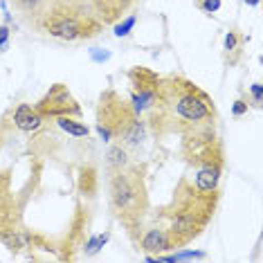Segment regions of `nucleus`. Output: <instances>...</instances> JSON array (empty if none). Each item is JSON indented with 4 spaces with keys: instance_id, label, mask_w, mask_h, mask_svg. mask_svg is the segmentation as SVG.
<instances>
[{
    "instance_id": "obj_14",
    "label": "nucleus",
    "mask_w": 263,
    "mask_h": 263,
    "mask_svg": "<svg viewBox=\"0 0 263 263\" xmlns=\"http://www.w3.org/2000/svg\"><path fill=\"white\" fill-rule=\"evenodd\" d=\"M245 43H248V39H245V34L241 32V29L232 27L230 32L225 34V43H223V61H225V65L234 68V65L241 63Z\"/></svg>"
},
{
    "instance_id": "obj_17",
    "label": "nucleus",
    "mask_w": 263,
    "mask_h": 263,
    "mask_svg": "<svg viewBox=\"0 0 263 263\" xmlns=\"http://www.w3.org/2000/svg\"><path fill=\"white\" fill-rule=\"evenodd\" d=\"M54 122H57L59 128L65 130V133L72 135V137H88L90 135V128L81 122V117H57Z\"/></svg>"
},
{
    "instance_id": "obj_6",
    "label": "nucleus",
    "mask_w": 263,
    "mask_h": 263,
    "mask_svg": "<svg viewBox=\"0 0 263 263\" xmlns=\"http://www.w3.org/2000/svg\"><path fill=\"white\" fill-rule=\"evenodd\" d=\"M25 202L14 189L11 169H0V243L9 252L18 254L25 248V223H23Z\"/></svg>"
},
{
    "instance_id": "obj_22",
    "label": "nucleus",
    "mask_w": 263,
    "mask_h": 263,
    "mask_svg": "<svg viewBox=\"0 0 263 263\" xmlns=\"http://www.w3.org/2000/svg\"><path fill=\"white\" fill-rule=\"evenodd\" d=\"M250 92H252V99H254V108H261V83L256 81L252 83V88H250Z\"/></svg>"
},
{
    "instance_id": "obj_20",
    "label": "nucleus",
    "mask_w": 263,
    "mask_h": 263,
    "mask_svg": "<svg viewBox=\"0 0 263 263\" xmlns=\"http://www.w3.org/2000/svg\"><path fill=\"white\" fill-rule=\"evenodd\" d=\"M248 110H250L248 99H236V101H234V106H232V115H234V117H243Z\"/></svg>"
},
{
    "instance_id": "obj_23",
    "label": "nucleus",
    "mask_w": 263,
    "mask_h": 263,
    "mask_svg": "<svg viewBox=\"0 0 263 263\" xmlns=\"http://www.w3.org/2000/svg\"><path fill=\"white\" fill-rule=\"evenodd\" d=\"M7 43H9V27L0 25V52L7 50Z\"/></svg>"
},
{
    "instance_id": "obj_8",
    "label": "nucleus",
    "mask_w": 263,
    "mask_h": 263,
    "mask_svg": "<svg viewBox=\"0 0 263 263\" xmlns=\"http://www.w3.org/2000/svg\"><path fill=\"white\" fill-rule=\"evenodd\" d=\"M90 223H92V214H90V207H88L86 200H77L74 205V212L70 216V223H68V232H65L61 245L57 248L59 252V259H77V250L83 248L86 238L90 236Z\"/></svg>"
},
{
    "instance_id": "obj_5",
    "label": "nucleus",
    "mask_w": 263,
    "mask_h": 263,
    "mask_svg": "<svg viewBox=\"0 0 263 263\" xmlns=\"http://www.w3.org/2000/svg\"><path fill=\"white\" fill-rule=\"evenodd\" d=\"M95 128L101 140L119 142L128 148V151H137L146 140V122L142 115H137L133 104L128 97L117 92L115 88H106L101 90L97 99V108H95Z\"/></svg>"
},
{
    "instance_id": "obj_19",
    "label": "nucleus",
    "mask_w": 263,
    "mask_h": 263,
    "mask_svg": "<svg viewBox=\"0 0 263 263\" xmlns=\"http://www.w3.org/2000/svg\"><path fill=\"white\" fill-rule=\"evenodd\" d=\"M108 232H106V234H99V236H88L86 238V243H83V252H86V256H92V254H97L101 248H104V243L108 241Z\"/></svg>"
},
{
    "instance_id": "obj_10",
    "label": "nucleus",
    "mask_w": 263,
    "mask_h": 263,
    "mask_svg": "<svg viewBox=\"0 0 263 263\" xmlns=\"http://www.w3.org/2000/svg\"><path fill=\"white\" fill-rule=\"evenodd\" d=\"M135 250H140V252H144L148 256H155V259H158L160 254H164V252H171L173 248H171L169 234H166V227L162 223H155L151 227L144 225L140 238H137Z\"/></svg>"
},
{
    "instance_id": "obj_3",
    "label": "nucleus",
    "mask_w": 263,
    "mask_h": 263,
    "mask_svg": "<svg viewBox=\"0 0 263 263\" xmlns=\"http://www.w3.org/2000/svg\"><path fill=\"white\" fill-rule=\"evenodd\" d=\"M106 198L112 218L122 225L128 241L137 245L144 220L151 212V196L146 187V162L133 160L128 166L106 173Z\"/></svg>"
},
{
    "instance_id": "obj_9",
    "label": "nucleus",
    "mask_w": 263,
    "mask_h": 263,
    "mask_svg": "<svg viewBox=\"0 0 263 263\" xmlns=\"http://www.w3.org/2000/svg\"><path fill=\"white\" fill-rule=\"evenodd\" d=\"M39 115L45 119H57V117H83V108L81 104L72 97L70 88L65 83H54L50 86L43 97H41L36 104Z\"/></svg>"
},
{
    "instance_id": "obj_13",
    "label": "nucleus",
    "mask_w": 263,
    "mask_h": 263,
    "mask_svg": "<svg viewBox=\"0 0 263 263\" xmlns=\"http://www.w3.org/2000/svg\"><path fill=\"white\" fill-rule=\"evenodd\" d=\"M99 184H101V176H99V169L97 164L88 162L79 169V176H77V191H79V198L90 202L97 198L99 194Z\"/></svg>"
},
{
    "instance_id": "obj_15",
    "label": "nucleus",
    "mask_w": 263,
    "mask_h": 263,
    "mask_svg": "<svg viewBox=\"0 0 263 263\" xmlns=\"http://www.w3.org/2000/svg\"><path fill=\"white\" fill-rule=\"evenodd\" d=\"M47 3H50V0H9L11 9L18 14V18L25 23L27 27L36 21V16L43 11V7Z\"/></svg>"
},
{
    "instance_id": "obj_21",
    "label": "nucleus",
    "mask_w": 263,
    "mask_h": 263,
    "mask_svg": "<svg viewBox=\"0 0 263 263\" xmlns=\"http://www.w3.org/2000/svg\"><path fill=\"white\" fill-rule=\"evenodd\" d=\"M220 7V0H198V9L207 11V14H214Z\"/></svg>"
},
{
    "instance_id": "obj_4",
    "label": "nucleus",
    "mask_w": 263,
    "mask_h": 263,
    "mask_svg": "<svg viewBox=\"0 0 263 263\" xmlns=\"http://www.w3.org/2000/svg\"><path fill=\"white\" fill-rule=\"evenodd\" d=\"M104 27L88 0H50L29 25L32 32L65 43L92 41L104 32Z\"/></svg>"
},
{
    "instance_id": "obj_11",
    "label": "nucleus",
    "mask_w": 263,
    "mask_h": 263,
    "mask_svg": "<svg viewBox=\"0 0 263 263\" xmlns=\"http://www.w3.org/2000/svg\"><path fill=\"white\" fill-rule=\"evenodd\" d=\"M88 5L106 27H112L119 18L130 14L140 5V0H88Z\"/></svg>"
},
{
    "instance_id": "obj_1",
    "label": "nucleus",
    "mask_w": 263,
    "mask_h": 263,
    "mask_svg": "<svg viewBox=\"0 0 263 263\" xmlns=\"http://www.w3.org/2000/svg\"><path fill=\"white\" fill-rule=\"evenodd\" d=\"M144 122L155 140L180 137L202 128H218V108L212 95L184 74H162V90Z\"/></svg>"
},
{
    "instance_id": "obj_18",
    "label": "nucleus",
    "mask_w": 263,
    "mask_h": 263,
    "mask_svg": "<svg viewBox=\"0 0 263 263\" xmlns=\"http://www.w3.org/2000/svg\"><path fill=\"white\" fill-rule=\"evenodd\" d=\"M135 23H137V16L135 14H126L124 18H119L115 25H112V29H115V36H119V39L128 36L130 29L135 27Z\"/></svg>"
},
{
    "instance_id": "obj_25",
    "label": "nucleus",
    "mask_w": 263,
    "mask_h": 263,
    "mask_svg": "<svg viewBox=\"0 0 263 263\" xmlns=\"http://www.w3.org/2000/svg\"><path fill=\"white\" fill-rule=\"evenodd\" d=\"M0 148H3V135H0Z\"/></svg>"
},
{
    "instance_id": "obj_2",
    "label": "nucleus",
    "mask_w": 263,
    "mask_h": 263,
    "mask_svg": "<svg viewBox=\"0 0 263 263\" xmlns=\"http://www.w3.org/2000/svg\"><path fill=\"white\" fill-rule=\"evenodd\" d=\"M220 205V189H200L191 178L176 182L171 200L155 214V220L166 227L171 248L184 250L194 243L214 220Z\"/></svg>"
},
{
    "instance_id": "obj_16",
    "label": "nucleus",
    "mask_w": 263,
    "mask_h": 263,
    "mask_svg": "<svg viewBox=\"0 0 263 263\" xmlns=\"http://www.w3.org/2000/svg\"><path fill=\"white\" fill-rule=\"evenodd\" d=\"M133 162L130 158V151L124 144L119 142H108V151H106V173L108 171H117V169H124Z\"/></svg>"
},
{
    "instance_id": "obj_24",
    "label": "nucleus",
    "mask_w": 263,
    "mask_h": 263,
    "mask_svg": "<svg viewBox=\"0 0 263 263\" xmlns=\"http://www.w3.org/2000/svg\"><path fill=\"white\" fill-rule=\"evenodd\" d=\"M248 5H259V0H245Z\"/></svg>"
},
{
    "instance_id": "obj_7",
    "label": "nucleus",
    "mask_w": 263,
    "mask_h": 263,
    "mask_svg": "<svg viewBox=\"0 0 263 263\" xmlns=\"http://www.w3.org/2000/svg\"><path fill=\"white\" fill-rule=\"evenodd\" d=\"M128 77V101L133 104L137 115L144 117L148 110L155 106V101L162 90V74L146 65H133L126 72Z\"/></svg>"
},
{
    "instance_id": "obj_12",
    "label": "nucleus",
    "mask_w": 263,
    "mask_h": 263,
    "mask_svg": "<svg viewBox=\"0 0 263 263\" xmlns=\"http://www.w3.org/2000/svg\"><path fill=\"white\" fill-rule=\"evenodd\" d=\"M11 124H14L21 133L32 135V133H39V130L45 126V119L39 115L34 104H18L14 115H11Z\"/></svg>"
}]
</instances>
